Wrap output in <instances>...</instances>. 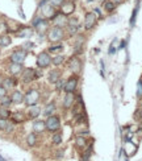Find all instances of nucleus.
Wrapping results in <instances>:
<instances>
[{"mask_svg": "<svg viewBox=\"0 0 142 161\" xmlns=\"http://www.w3.org/2000/svg\"><path fill=\"white\" fill-rule=\"evenodd\" d=\"M41 114V108L40 106H37V104H34V106H30L29 107V111H28V115L30 119H36L38 118Z\"/></svg>", "mask_w": 142, "mask_h": 161, "instance_id": "nucleus-21", "label": "nucleus"}, {"mask_svg": "<svg viewBox=\"0 0 142 161\" xmlns=\"http://www.w3.org/2000/svg\"><path fill=\"white\" fill-rule=\"evenodd\" d=\"M134 119H136V120L142 119V108H138L136 112H134Z\"/></svg>", "mask_w": 142, "mask_h": 161, "instance_id": "nucleus-38", "label": "nucleus"}, {"mask_svg": "<svg viewBox=\"0 0 142 161\" xmlns=\"http://www.w3.org/2000/svg\"><path fill=\"white\" fill-rule=\"evenodd\" d=\"M65 38V31L63 28L59 26H53L51 29H49L48 32V40L53 44H59V41H62Z\"/></svg>", "mask_w": 142, "mask_h": 161, "instance_id": "nucleus-1", "label": "nucleus"}, {"mask_svg": "<svg viewBox=\"0 0 142 161\" xmlns=\"http://www.w3.org/2000/svg\"><path fill=\"white\" fill-rule=\"evenodd\" d=\"M78 82H79L78 75H71V77L65 82V87H63V90H65L66 92H74L78 87Z\"/></svg>", "mask_w": 142, "mask_h": 161, "instance_id": "nucleus-8", "label": "nucleus"}, {"mask_svg": "<svg viewBox=\"0 0 142 161\" xmlns=\"http://www.w3.org/2000/svg\"><path fill=\"white\" fill-rule=\"evenodd\" d=\"M79 28H80V24L77 17H72L68 20L67 31H68V33H70V36H77L78 33H79Z\"/></svg>", "mask_w": 142, "mask_h": 161, "instance_id": "nucleus-11", "label": "nucleus"}, {"mask_svg": "<svg viewBox=\"0 0 142 161\" xmlns=\"http://www.w3.org/2000/svg\"><path fill=\"white\" fill-rule=\"evenodd\" d=\"M74 101H75L74 92H66L65 98H63V107L65 108H71L74 106Z\"/></svg>", "mask_w": 142, "mask_h": 161, "instance_id": "nucleus-15", "label": "nucleus"}, {"mask_svg": "<svg viewBox=\"0 0 142 161\" xmlns=\"http://www.w3.org/2000/svg\"><path fill=\"white\" fill-rule=\"evenodd\" d=\"M138 96H142V80L138 83Z\"/></svg>", "mask_w": 142, "mask_h": 161, "instance_id": "nucleus-42", "label": "nucleus"}, {"mask_svg": "<svg viewBox=\"0 0 142 161\" xmlns=\"http://www.w3.org/2000/svg\"><path fill=\"white\" fill-rule=\"evenodd\" d=\"M0 118H3V119L11 118V111L7 107H0Z\"/></svg>", "mask_w": 142, "mask_h": 161, "instance_id": "nucleus-30", "label": "nucleus"}, {"mask_svg": "<svg viewBox=\"0 0 142 161\" xmlns=\"http://www.w3.org/2000/svg\"><path fill=\"white\" fill-rule=\"evenodd\" d=\"M77 145H78V147H80V148H84L85 147V139L83 137L82 135H79L77 137Z\"/></svg>", "mask_w": 142, "mask_h": 161, "instance_id": "nucleus-32", "label": "nucleus"}, {"mask_svg": "<svg viewBox=\"0 0 142 161\" xmlns=\"http://www.w3.org/2000/svg\"><path fill=\"white\" fill-rule=\"evenodd\" d=\"M71 1H74V3H75V1H77V0H71Z\"/></svg>", "mask_w": 142, "mask_h": 161, "instance_id": "nucleus-45", "label": "nucleus"}, {"mask_svg": "<svg viewBox=\"0 0 142 161\" xmlns=\"http://www.w3.org/2000/svg\"><path fill=\"white\" fill-rule=\"evenodd\" d=\"M112 1H113V3H114V4H116V6H117V4H121L122 1H124V0H112Z\"/></svg>", "mask_w": 142, "mask_h": 161, "instance_id": "nucleus-43", "label": "nucleus"}, {"mask_svg": "<svg viewBox=\"0 0 142 161\" xmlns=\"http://www.w3.org/2000/svg\"><path fill=\"white\" fill-rule=\"evenodd\" d=\"M33 48V42H25L24 44V50L25 49H32Z\"/></svg>", "mask_w": 142, "mask_h": 161, "instance_id": "nucleus-41", "label": "nucleus"}, {"mask_svg": "<svg viewBox=\"0 0 142 161\" xmlns=\"http://www.w3.org/2000/svg\"><path fill=\"white\" fill-rule=\"evenodd\" d=\"M48 1L53 7H61L63 4V1H65V0H48Z\"/></svg>", "mask_w": 142, "mask_h": 161, "instance_id": "nucleus-37", "label": "nucleus"}, {"mask_svg": "<svg viewBox=\"0 0 142 161\" xmlns=\"http://www.w3.org/2000/svg\"><path fill=\"white\" fill-rule=\"evenodd\" d=\"M21 74H23V82H24V83H30L32 80H34L36 78H40L41 77L40 73H37L34 69H32V67L24 69Z\"/></svg>", "mask_w": 142, "mask_h": 161, "instance_id": "nucleus-5", "label": "nucleus"}, {"mask_svg": "<svg viewBox=\"0 0 142 161\" xmlns=\"http://www.w3.org/2000/svg\"><path fill=\"white\" fill-rule=\"evenodd\" d=\"M45 124H46V130L48 131H50V132H57L61 127V119L58 118L57 115H50V116H48Z\"/></svg>", "mask_w": 142, "mask_h": 161, "instance_id": "nucleus-2", "label": "nucleus"}, {"mask_svg": "<svg viewBox=\"0 0 142 161\" xmlns=\"http://www.w3.org/2000/svg\"><path fill=\"white\" fill-rule=\"evenodd\" d=\"M82 111H83V104H80V103H78L77 106L74 107V110H72V112H74L75 115H80Z\"/></svg>", "mask_w": 142, "mask_h": 161, "instance_id": "nucleus-36", "label": "nucleus"}, {"mask_svg": "<svg viewBox=\"0 0 142 161\" xmlns=\"http://www.w3.org/2000/svg\"><path fill=\"white\" fill-rule=\"evenodd\" d=\"M13 128H14V123H9L8 126H7V128H6V132L7 133H11L12 131H13Z\"/></svg>", "mask_w": 142, "mask_h": 161, "instance_id": "nucleus-39", "label": "nucleus"}, {"mask_svg": "<svg viewBox=\"0 0 142 161\" xmlns=\"http://www.w3.org/2000/svg\"><path fill=\"white\" fill-rule=\"evenodd\" d=\"M49 65H51V57L48 52H41L37 56V66L41 69L49 67Z\"/></svg>", "mask_w": 142, "mask_h": 161, "instance_id": "nucleus-7", "label": "nucleus"}, {"mask_svg": "<svg viewBox=\"0 0 142 161\" xmlns=\"http://www.w3.org/2000/svg\"><path fill=\"white\" fill-rule=\"evenodd\" d=\"M7 95V89L4 86H0V98H3Z\"/></svg>", "mask_w": 142, "mask_h": 161, "instance_id": "nucleus-40", "label": "nucleus"}, {"mask_svg": "<svg viewBox=\"0 0 142 161\" xmlns=\"http://www.w3.org/2000/svg\"><path fill=\"white\" fill-rule=\"evenodd\" d=\"M11 119L13 123H23L24 120H25V115H24L23 112L17 111V112H13V114H11Z\"/></svg>", "mask_w": 142, "mask_h": 161, "instance_id": "nucleus-22", "label": "nucleus"}, {"mask_svg": "<svg viewBox=\"0 0 142 161\" xmlns=\"http://www.w3.org/2000/svg\"><path fill=\"white\" fill-rule=\"evenodd\" d=\"M41 11H42V15L45 19H53L55 15L58 13V12L55 11V7L51 6L48 0H42V3H41Z\"/></svg>", "mask_w": 142, "mask_h": 161, "instance_id": "nucleus-3", "label": "nucleus"}, {"mask_svg": "<svg viewBox=\"0 0 142 161\" xmlns=\"http://www.w3.org/2000/svg\"><path fill=\"white\" fill-rule=\"evenodd\" d=\"M26 54H28L26 50H14L11 54V61L16 63H23L26 58Z\"/></svg>", "mask_w": 142, "mask_h": 161, "instance_id": "nucleus-13", "label": "nucleus"}, {"mask_svg": "<svg viewBox=\"0 0 142 161\" xmlns=\"http://www.w3.org/2000/svg\"><path fill=\"white\" fill-rule=\"evenodd\" d=\"M63 87H65V80L59 79V80H57V82H55V90H57V91L63 90Z\"/></svg>", "mask_w": 142, "mask_h": 161, "instance_id": "nucleus-35", "label": "nucleus"}, {"mask_svg": "<svg viewBox=\"0 0 142 161\" xmlns=\"http://www.w3.org/2000/svg\"><path fill=\"white\" fill-rule=\"evenodd\" d=\"M61 70H58V69H54V70H51L50 73H49V77H48V79H49V82L50 83H55L57 80H59L61 79Z\"/></svg>", "mask_w": 142, "mask_h": 161, "instance_id": "nucleus-19", "label": "nucleus"}, {"mask_svg": "<svg viewBox=\"0 0 142 161\" xmlns=\"http://www.w3.org/2000/svg\"><path fill=\"white\" fill-rule=\"evenodd\" d=\"M97 1H100V3H104L105 0H97Z\"/></svg>", "mask_w": 142, "mask_h": 161, "instance_id": "nucleus-44", "label": "nucleus"}, {"mask_svg": "<svg viewBox=\"0 0 142 161\" xmlns=\"http://www.w3.org/2000/svg\"><path fill=\"white\" fill-rule=\"evenodd\" d=\"M53 23H54V26H59V28H63V26H67V23H68V19L67 16H65L63 13H57L54 17L51 19Z\"/></svg>", "mask_w": 142, "mask_h": 161, "instance_id": "nucleus-14", "label": "nucleus"}, {"mask_svg": "<svg viewBox=\"0 0 142 161\" xmlns=\"http://www.w3.org/2000/svg\"><path fill=\"white\" fill-rule=\"evenodd\" d=\"M0 103H1V107H7V108H8L12 103L11 96H9V95H6V96H3V98H0Z\"/></svg>", "mask_w": 142, "mask_h": 161, "instance_id": "nucleus-29", "label": "nucleus"}, {"mask_svg": "<svg viewBox=\"0 0 142 161\" xmlns=\"http://www.w3.org/2000/svg\"><path fill=\"white\" fill-rule=\"evenodd\" d=\"M63 62H65V56H62V54L55 56L54 58H51V63H53L54 66H61Z\"/></svg>", "mask_w": 142, "mask_h": 161, "instance_id": "nucleus-26", "label": "nucleus"}, {"mask_svg": "<svg viewBox=\"0 0 142 161\" xmlns=\"http://www.w3.org/2000/svg\"><path fill=\"white\" fill-rule=\"evenodd\" d=\"M96 23H97L96 15H95L94 12H87L84 16V28L87 29V31H90V29H92L96 25Z\"/></svg>", "mask_w": 142, "mask_h": 161, "instance_id": "nucleus-9", "label": "nucleus"}, {"mask_svg": "<svg viewBox=\"0 0 142 161\" xmlns=\"http://www.w3.org/2000/svg\"><path fill=\"white\" fill-rule=\"evenodd\" d=\"M36 143H37V135H36V132L29 133V135L26 136V144H28L29 147H34Z\"/></svg>", "mask_w": 142, "mask_h": 161, "instance_id": "nucleus-25", "label": "nucleus"}, {"mask_svg": "<svg viewBox=\"0 0 142 161\" xmlns=\"http://www.w3.org/2000/svg\"><path fill=\"white\" fill-rule=\"evenodd\" d=\"M33 26L40 35H43L45 32H49V21H46V19H41V17L34 19Z\"/></svg>", "mask_w": 142, "mask_h": 161, "instance_id": "nucleus-6", "label": "nucleus"}, {"mask_svg": "<svg viewBox=\"0 0 142 161\" xmlns=\"http://www.w3.org/2000/svg\"><path fill=\"white\" fill-rule=\"evenodd\" d=\"M11 42H12V38L9 36L7 35L0 36V48H7V46L11 45Z\"/></svg>", "mask_w": 142, "mask_h": 161, "instance_id": "nucleus-23", "label": "nucleus"}, {"mask_svg": "<svg viewBox=\"0 0 142 161\" xmlns=\"http://www.w3.org/2000/svg\"><path fill=\"white\" fill-rule=\"evenodd\" d=\"M54 111H55V103H49L48 106L45 107V110H43V115L45 116H50V115H54Z\"/></svg>", "mask_w": 142, "mask_h": 161, "instance_id": "nucleus-24", "label": "nucleus"}, {"mask_svg": "<svg viewBox=\"0 0 142 161\" xmlns=\"http://www.w3.org/2000/svg\"><path fill=\"white\" fill-rule=\"evenodd\" d=\"M103 7H104V9L107 12H112L114 8H116V4H114L112 0H105L104 3H103Z\"/></svg>", "mask_w": 142, "mask_h": 161, "instance_id": "nucleus-27", "label": "nucleus"}, {"mask_svg": "<svg viewBox=\"0 0 142 161\" xmlns=\"http://www.w3.org/2000/svg\"><path fill=\"white\" fill-rule=\"evenodd\" d=\"M68 67H70V70L74 74H78L80 71V69H82V61H80V58H78V56H72L70 58V61H68Z\"/></svg>", "mask_w": 142, "mask_h": 161, "instance_id": "nucleus-10", "label": "nucleus"}, {"mask_svg": "<svg viewBox=\"0 0 142 161\" xmlns=\"http://www.w3.org/2000/svg\"><path fill=\"white\" fill-rule=\"evenodd\" d=\"M32 35H33L32 28H24L23 31H20L17 33V37H30Z\"/></svg>", "mask_w": 142, "mask_h": 161, "instance_id": "nucleus-28", "label": "nucleus"}, {"mask_svg": "<svg viewBox=\"0 0 142 161\" xmlns=\"http://www.w3.org/2000/svg\"><path fill=\"white\" fill-rule=\"evenodd\" d=\"M8 70H9V73H11L13 77H16V75H19V74H21L23 73V65L21 63H16V62H12L11 65H9V67H8Z\"/></svg>", "mask_w": 142, "mask_h": 161, "instance_id": "nucleus-16", "label": "nucleus"}, {"mask_svg": "<svg viewBox=\"0 0 142 161\" xmlns=\"http://www.w3.org/2000/svg\"><path fill=\"white\" fill-rule=\"evenodd\" d=\"M61 8V13H63L65 16H68V15L74 13L75 11V3L74 1H71V0H65L63 4L59 7Z\"/></svg>", "mask_w": 142, "mask_h": 161, "instance_id": "nucleus-12", "label": "nucleus"}, {"mask_svg": "<svg viewBox=\"0 0 142 161\" xmlns=\"http://www.w3.org/2000/svg\"><path fill=\"white\" fill-rule=\"evenodd\" d=\"M38 101H40V92H38V90L32 89L24 95V102H25V104L29 107L37 104Z\"/></svg>", "mask_w": 142, "mask_h": 161, "instance_id": "nucleus-4", "label": "nucleus"}, {"mask_svg": "<svg viewBox=\"0 0 142 161\" xmlns=\"http://www.w3.org/2000/svg\"><path fill=\"white\" fill-rule=\"evenodd\" d=\"M33 131L36 133H41V132H43V131L46 130V124H45V121L43 120H34L33 121Z\"/></svg>", "mask_w": 142, "mask_h": 161, "instance_id": "nucleus-18", "label": "nucleus"}, {"mask_svg": "<svg viewBox=\"0 0 142 161\" xmlns=\"http://www.w3.org/2000/svg\"><path fill=\"white\" fill-rule=\"evenodd\" d=\"M51 141H53V144H55V145H59V144L62 143V136H61L59 133H55V135L53 136V139H51Z\"/></svg>", "mask_w": 142, "mask_h": 161, "instance_id": "nucleus-33", "label": "nucleus"}, {"mask_svg": "<svg viewBox=\"0 0 142 161\" xmlns=\"http://www.w3.org/2000/svg\"><path fill=\"white\" fill-rule=\"evenodd\" d=\"M62 49H63V46L61 45V44H57V45L50 46V48H49V52H50V53H54V52H62Z\"/></svg>", "mask_w": 142, "mask_h": 161, "instance_id": "nucleus-31", "label": "nucleus"}, {"mask_svg": "<svg viewBox=\"0 0 142 161\" xmlns=\"http://www.w3.org/2000/svg\"><path fill=\"white\" fill-rule=\"evenodd\" d=\"M9 124L8 119H3V118H0V131H6L7 126Z\"/></svg>", "mask_w": 142, "mask_h": 161, "instance_id": "nucleus-34", "label": "nucleus"}, {"mask_svg": "<svg viewBox=\"0 0 142 161\" xmlns=\"http://www.w3.org/2000/svg\"><path fill=\"white\" fill-rule=\"evenodd\" d=\"M9 96H11L12 103H14V104H20V103H23V102H24V94L21 91H19V90L13 91Z\"/></svg>", "mask_w": 142, "mask_h": 161, "instance_id": "nucleus-17", "label": "nucleus"}, {"mask_svg": "<svg viewBox=\"0 0 142 161\" xmlns=\"http://www.w3.org/2000/svg\"><path fill=\"white\" fill-rule=\"evenodd\" d=\"M16 85H17L16 78H14V77H8V78H4V79H3V85H1V86H4L7 90H9V89H13Z\"/></svg>", "mask_w": 142, "mask_h": 161, "instance_id": "nucleus-20", "label": "nucleus"}]
</instances>
